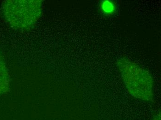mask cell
I'll list each match as a JSON object with an SVG mask.
<instances>
[{
	"mask_svg": "<svg viewBox=\"0 0 161 120\" xmlns=\"http://www.w3.org/2000/svg\"><path fill=\"white\" fill-rule=\"evenodd\" d=\"M117 65L130 95L144 101H153V80L149 71L125 57L119 59Z\"/></svg>",
	"mask_w": 161,
	"mask_h": 120,
	"instance_id": "cell-2",
	"label": "cell"
},
{
	"mask_svg": "<svg viewBox=\"0 0 161 120\" xmlns=\"http://www.w3.org/2000/svg\"><path fill=\"white\" fill-rule=\"evenodd\" d=\"M43 1L11 0L2 4L3 15L10 26L20 31H29L41 17Z\"/></svg>",
	"mask_w": 161,
	"mask_h": 120,
	"instance_id": "cell-1",
	"label": "cell"
},
{
	"mask_svg": "<svg viewBox=\"0 0 161 120\" xmlns=\"http://www.w3.org/2000/svg\"><path fill=\"white\" fill-rule=\"evenodd\" d=\"M154 120H160V116H156V117H155V119Z\"/></svg>",
	"mask_w": 161,
	"mask_h": 120,
	"instance_id": "cell-5",
	"label": "cell"
},
{
	"mask_svg": "<svg viewBox=\"0 0 161 120\" xmlns=\"http://www.w3.org/2000/svg\"><path fill=\"white\" fill-rule=\"evenodd\" d=\"M10 78L4 60L0 52V95L7 93L10 89Z\"/></svg>",
	"mask_w": 161,
	"mask_h": 120,
	"instance_id": "cell-3",
	"label": "cell"
},
{
	"mask_svg": "<svg viewBox=\"0 0 161 120\" xmlns=\"http://www.w3.org/2000/svg\"><path fill=\"white\" fill-rule=\"evenodd\" d=\"M100 7L102 12L107 16H111L116 11V4L114 1L111 0L102 1L100 3Z\"/></svg>",
	"mask_w": 161,
	"mask_h": 120,
	"instance_id": "cell-4",
	"label": "cell"
}]
</instances>
